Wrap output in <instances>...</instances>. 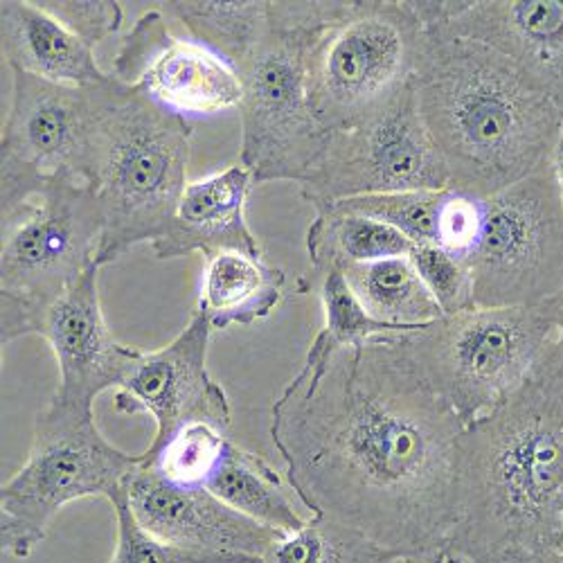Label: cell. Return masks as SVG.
Returning <instances> with one entry per match:
<instances>
[{
	"label": "cell",
	"instance_id": "cell-32",
	"mask_svg": "<svg viewBox=\"0 0 563 563\" xmlns=\"http://www.w3.org/2000/svg\"><path fill=\"white\" fill-rule=\"evenodd\" d=\"M38 5L53 14L59 23H64L84 43H88L90 48H96L98 43L120 32L124 21L122 5L111 3V0H88V3H77V0H41Z\"/></svg>",
	"mask_w": 563,
	"mask_h": 563
},
{
	"label": "cell",
	"instance_id": "cell-11",
	"mask_svg": "<svg viewBox=\"0 0 563 563\" xmlns=\"http://www.w3.org/2000/svg\"><path fill=\"white\" fill-rule=\"evenodd\" d=\"M104 212L98 190L57 178L3 217L0 305L41 307L68 291L98 264Z\"/></svg>",
	"mask_w": 563,
	"mask_h": 563
},
{
	"label": "cell",
	"instance_id": "cell-23",
	"mask_svg": "<svg viewBox=\"0 0 563 563\" xmlns=\"http://www.w3.org/2000/svg\"><path fill=\"white\" fill-rule=\"evenodd\" d=\"M339 268L361 305L382 322L424 327L444 316L410 257L345 264Z\"/></svg>",
	"mask_w": 563,
	"mask_h": 563
},
{
	"label": "cell",
	"instance_id": "cell-21",
	"mask_svg": "<svg viewBox=\"0 0 563 563\" xmlns=\"http://www.w3.org/2000/svg\"><path fill=\"white\" fill-rule=\"evenodd\" d=\"M206 487L232 509L279 532H296L307 519L296 509L282 476L257 453L225 442Z\"/></svg>",
	"mask_w": 563,
	"mask_h": 563
},
{
	"label": "cell",
	"instance_id": "cell-20",
	"mask_svg": "<svg viewBox=\"0 0 563 563\" xmlns=\"http://www.w3.org/2000/svg\"><path fill=\"white\" fill-rule=\"evenodd\" d=\"M287 275L282 268L238 251H225L208 260L199 309L212 330L230 324H253L268 318L285 298Z\"/></svg>",
	"mask_w": 563,
	"mask_h": 563
},
{
	"label": "cell",
	"instance_id": "cell-36",
	"mask_svg": "<svg viewBox=\"0 0 563 563\" xmlns=\"http://www.w3.org/2000/svg\"><path fill=\"white\" fill-rule=\"evenodd\" d=\"M468 563H509L505 556H498V554H483V556H476Z\"/></svg>",
	"mask_w": 563,
	"mask_h": 563
},
{
	"label": "cell",
	"instance_id": "cell-8",
	"mask_svg": "<svg viewBox=\"0 0 563 563\" xmlns=\"http://www.w3.org/2000/svg\"><path fill=\"white\" fill-rule=\"evenodd\" d=\"M427 25L415 0H352L307 55V88L327 131L356 126L412 84Z\"/></svg>",
	"mask_w": 563,
	"mask_h": 563
},
{
	"label": "cell",
	"instance_id": "cell-1",
	"mask_svg": "<svg viewBox=\"0 0 563 563\" xmlns=\"http://www.w3.org/2000/svg\"><path fill=\"white\" fill-rule=\"evenodd\" d=\"M399 339L341 347L320 332L271 408V440L311 516L399 563H449L464 424Z\"/></svg>",
	"mask_w": 563,
	"mask_h": 563
},
{
	"label": "cell",
	"instance_id": "cell-16",
	"mask_svg": "<svg viewBox=\"0 0 563 563\" xmlns=\"http://www.w3.org/2000/svg\"><path fill=\"white\" fill-rule=\"evenodd\" d=\"M415 10L424 25L489 45L563 111V0H415Z\"/></svg>",
	"mask_w": 563,
	"mask_h": 563
},
{
	"label": "cell",
	"instance_id": "cell-4",
	"mask_svg": "<svg viewBox=\"0 0 563 563\" xmlns=\"http://www.w3.org/2000/svg\"><path fill=\"white\" fill-rule=\"evenodd\" d=\"M352 0L268 3V32L238 70L242 81V154L255 185L305 183L318 167L332 131L311 107L307 55L316 36L341 21Z\"/></svg>",
	"mask_w": 563,
	"mask_h": 563
},
{
	"label": "cell",
	"instance_id": "cell-2",
	"mask_svg": "<svg viewBox=\"0 0 563 563\" xmlns=\"http://www.w3.org/2000/svg\"><path fill=\"white\" fill-rule=\"evenodd\" d=\"M415 92L451 185L489 197L552 163L561 107L489 45L427 25Z\"/></svg>",
	"mask_w": 563,
	"mask_h": 563
},
{
	"label": "cell",
	"instance_id": "cell-12",
	"mask_svg": "<svg viewBox=\"0 0 563 563\" xmlns=\"http://www.w3.org/2000/svg\"><path fill=\"white\" fill-rule=\"evenodd\" d=\"M451 174L419 113L415 79L365 122L332 131L327 150L300 185L313 208L345 199L444 190Z\"/></svg>",
	"mask_w": 563,
	"mask_h": 563
},
{
	"label": "cell",
	"instance_id": "cell-6",
	"mask_svg": "<svg viewBox=\"0 0 563 563\" xmlns=\"http://www.w3.org/2000/svg\"><path fill=\"white\" fill-rule=\"evenodd\" d=\"M552 332L554 305L548 300L449 313L404 334L399 345L468 427L530 382Z\"/></svg>",
	"mask_w": 563,
	"mask_h": 563
},
{
	"label": "cell",
	"instance_id": "cell-18",
	"mask_svg": "<svg viewBox=\"0 0 563 563\" xmlns=\"http://www.w3.org/2000/svg\"><path fill=\"white\" fill-rule=\"evenodd\" d=\"M253 176L244 165L228 167L187 185L178 210L163 238L152 244L158 260H176L201 253L206 260L238 251L264 257L246 221V201Z\"/></svg>",
	"mask_w": 563,
	"mask_h": 563
},
{
	"label": "cell",
	"instance_id": "cell-34",
	"mask_svg": "<svg viewBox=\"0 0 563 563\" xmlns=\"http://www.w3.org/2000/svg\"><path fill=\"white\" fill-rule=\"evenodd\" d=\"M509 563H563V548L554 545L530 556H505Z\"/></svg>",
	"mask_w": 563,
	"mask_h": 563
},
{
	"label": "cell",
	"instance_id": "cell-26",
	"mask_svg": "<svg viewBox=\"0 0 563 563\" xmlns=\"http://www.w3.org/2000/svg\"><path fill=\"white\" fill-rule=\"evenodd\" d=\"M318 285L324 311L322 334L341 347H358L377 341L399 339L417 327H395L374 318L350 289L339 266H330L311 275V287Z\"/></svg>",
	"mask_w": 563,
	"mask_h": 563
},
{
	"label": "cell",
	"instance_id": "cell-3",
	"mask_svg": "<svg viewBox=\"0 0 563 563\" xmlns=\"http://www.w3.org/2000/svg\"><path fill=\"white\" fill-rule=\"evenodd\" d=\"M563 539V406L532 382L464 427L449 563L530 556Z\"/></svg>",
	"mask_w": 563,
	"mask_h": 563
},
{
	"label": "cell",
	"instance_id": "cell-30",
	"mask_svg": "<svg viewBox=\"0 0 563 563\" xmlns=\"http://www.w3.org/2000/svg\"><path fill=\"white\" fill-rule=\"evenodd\" d=\"M408 257L444 316L476 307L472 273L457 257L435 244H415Z\"/></svg>",
	"mask_w": 563,
	"mask_h": 563
},
{
	"label": "cell",
	"instance_id": "cell-29",
	"mask_svg": "<svg viewBox=\"0 0 563 563\" xmlns=\"http://www.w3.org/2000/svg\"><path fill=\"white\" fill-rule=\"evenodd\" d=\"M225 435L208 424H192L180 429L154 457L143 460L176 485L206 487L214 466L223 453Z\"/></svg>",
	"mask_w": 563,
	"mask_h": 563
},
{
	"label": "cell",
	"instance_id": "cell-10",
	"mask_svg": "<svg viewBox=\"0 0 563 563\" xmlns=\"http://www.w3.org/2000/svg\"><path fill=\"white\" fill-rule=\"evenodd\" d=\"M462 264L476 307H532L563 291V208L552 163L483 199L478 238Z\"/></svg>",
	"mask_w": 563,
	"mask_h": 563
},
{
	"label": "cell",
	"instance_id": "cell-7",
	"mask_svg": "<svg viewBox=\"0 0 563 563\" xmlns=\"http://www.w3.org/2000/svg\"><path fill=\"white\" fill-rule=\"evenodd\" d=\"M140 462L143 455H129L102 435L96 410L53 395L34 417L27 462L0 487L3 552L27 559L68 503L109 500Z\"/></svg>",
	"mask_w": 563,
	"mask_h": 563
},
{
	"label": "cell",
	"instance_id": "cell-27",
	"mask_svg": "<svg viewBox=\"0 0 563 563\" xmlns=\"http://www.w3.org/2000/svg\"><path fill=\"white\" fill-rule=\"evenodd\" d=\"M440 197H442V190L374 195V197H358V199L327 203L316 210H332V212L377 219L404 232L412 244H435Z\"/></svg>",
	"mask_w": 563,
	"mask_h": 563
},
{
	"label": "cell",
	"instance_id": "cell-33",
	"mask_svg": "<svg viewBox=\"0 0 563 563\" xmlns=\"http://www.w3.org/2000/svg\"><path fill=\"white\" fill-rule=\"evenodd\" d=\"M554 332L543 347L530 382L550 399L563 406V291L552 298Z\"/></svg>",
	"mask_w": 563,
	"mask_h": 563
},
{
	"label": "cell",
	"instance_id": "cell-5",
	"mask_svg": "<svg viewBox=\"0 0 563 563\" xmlns=\"http://www.w3.org/2000/svg\"><path fill=\"white\" fill-rule=\"evenodd\" d=\"M192 126L147 98L122 86L104 122L98 199L104 234L98 266L118 262L143 242H158L187 190Z\"/></svg>",
	"mask_w": 563,
	"mask_h": 563
},
{
	"label": "cell",
	"instance_id": "cell-15",
	"mask_svg": "<svg viewBox=\"0 0 563 563\" xmlns=\"http://www.w3.org/2000/svg\"><path fill=\"white\" fill-rule=\"evenodd\" d=\"M111 75L183 118L214 115L242 102V81L234 68L201 43L174 36L158 8L126 32Z\"/></svg>",
	"mask_w": 563,
	"mask_h": 563
},
{
	"label": "cell",
	"instance_id": "cell-24",
	"mask_svg": "<svg viewBox=\"0 0 563 563\" xmlns=\"http://www.w3.org/2000/svg\"><path fill=\"white\" fill-rule=\"evenodd\" d=\"M412 246L404 232L388 223L332 210H316V219L307 230V253L313 273L330 266L408 257Z\"/></svg>",
	"mask_w": 563,
	"mask_h": 563
},
{
	"label": "cell",
	"instance_id": "cell-17",
	"mask_svg": "<svg viewBox=\"0 0 563 563\" xmlns=\"http://www.w3.org/2000/svg\"><path fill=\"white\" fill-rule=\"evenodd\" d=\"M124 494L137 523L172 545L262 559L285 534L232 509L208 487L176 485L145 462L129 474Z\"/></svg>",
	"mask_w": 563,
	"mask_h": 563
},
{
	"label": "cell",
	"instance_id": "cell-28",
	"mask_svg": "<svg viewBox=\"0 0 563 563\" xmlns=\"http://www.w3.org/2000/svg\"><path fill=\"white\" fill-rule=\"evenodd\" d=\"M109 503L113 505L118 528L115 552L109 563H262V559L255 556L199 552L161 541L137 523L126 500L124 487L118 494H113Z\"/></svg>",
	"mask_w": 563,
	"mask_h": 563
},
{
	"label": "cell",
	"instance_id": "cell-35",
	"mask_svg": "<svg viewBox=\"0 0 563 563\" xmlns=\"http://www.w3.org/2000/svg\"><path fill=\"white\" fill-rule=\"evenodd\" d=\"M552 169H554V178H556V190H559V199H561V208H563V126L559 133V143L552 156Z\"/></svg>",
	"mask_w": 563,
	"mask_h": 563
},
{
	"label": "cell",
	"instance_id": "cell-37",
	"mask_svg": "<svg viewBox=\"0 0 563 563\" xmlns=\"http://www.w3.org/2000/svg\"><path fill=\"white\" fill-rule=\"evenodd\" d=\"M559 545H561V548H563V539H561V543H559Z\"/></svg>",
	"mask_w": 563,
	"mask_h": 563
},
{
	"label": "cell",
	"instance_id": "cell-25",
	"mask_svg": "<svg viewBox=\"0 0 563 563\" xmlns=\"http://www.w3.org/2000/svg\"><path fill=\"white\" fill-rule=\"evenodd\" d=\"M262 563H399V556L369 537L322 516L277 537Z\"/></svg>",
	"mask_w": 563,
	"mask_h": 563
},
{
	"label": "cell",
	"instance_id": "cell-22",
	"mask_svg": "<svg viewBox=\"0 0 563 563\" xmlns=\"http://www.w3.org/2000/svg\"><path fill=\"white\" fill-rule=\"evenodd\" d=\"M156 5L167 19L180 21L192 41L228 62L234 73L255 53L268 32L266 0H172Z\"/></svg>",
	"mask_w": 563,
	"mask_h": 563
},
{
	"label": "cell",
	"instance_id": "cell-14",
	"mask_svg": "<svg viewBox=\"0 0 563 563\" xmlns=\"http://www.w3.org/2000/svg\"><path fill=\"white\" fill-rule=\"evenodd\" d=\"M212 332L208 316L197 309L169 345L140 354L118 390V412H147L156 421V438L140 453L143 460L154 457L185 427L208 424L221 433L228 431L230 399L208 369Z\"/></svg>",
	"mask_w": 563,
	"mask_h": 563
},
{
	"label": "cell",
	"instance_id": "cell-31",
	"mask_svg": "<svg viewBox=\"0 0 563 563\" xmlns=\"http://www.w3.org/2000/svg\"><path fill=\"white\" fill-rule=\"evenodd\" d=\"M483 199L485 197L466 192L455 185L444 187L438 208L435 246L464 262L478 238L483 221Z\"/></svg>",
	"mask_w": 563,
	"mask_h": 563
},
{
	"label": "cell",
	"instance_id": "cell-9",
	"mask_svg": "<svg viewBox=\"0 0 563 563\" xmlns=\"http://www.w3.org/2000/svg\"><path fill=\"white\" fill-rule=\"evenodd\" d=\"M12 104L0 137L3 217L21 210L38 187L68 178L98 185L104 122L122 81L64 86L12 70Z\"/></svg>",
	"mask_w": 563,
	"mask_h": 563
},
{
	"label": "cell",
	"instance_id": "cell-19",
	"mask_svg": "<svg viewBox=\"0 0 563 563\" xmlns=\"http://www.w3.org/2000/svg\"><path fill=\"white\" fill-rule=\"evenodd\" d=\"M0 48L12 70L53 84L100 86L113 77L88 43L30 0L0 3Z\"/></svg>",
	"mask_w": 563,
	"mask_h": 563
},
{
	"label": "cell",
	"instance_id": "cell-13",
	"mask_svg": "<svg viewBox=\"0 0 563 563\" xmlns=\"http://www.w3.org/2000/svg\"><path fill=\"white\" fill-rule=\"evenodd\" d=\"M98 273L100 266L92 264L68 291L41 307L0 305L3 347L21 336H41L53 347L59 367L55 395L92 410L102 393L122 388L143 354V350L118 343L109 332L100 302Z\"/></svg>",
	"mask_w": 563,
	"mask_h": 563
}]
</instances>
